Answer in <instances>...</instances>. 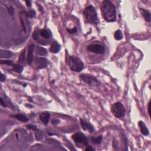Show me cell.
Segmentation results:
<instances>
[{"mask_svg": "<svg viewBox=\"0 0 151 151\" xmlns=\"http://www.w3.org/2000/svg\"><path fill=\"white\" fill-rule=\"evenodd\" d=\"M101 10L104 18L108 22H114L116 20V11L115 5L110 1H103Z\"/></svg>", "mask_w": 151, "mask_h": 151, "instance_id": "1", "label": "cell"}, {"mask_svg": "<svg viewBox=\"0 0 151 151\" xmlns=\"http://www.w3.org/2000/svg\"><path fill=\"white\" fill-rule=\"evenodd\" d=\"M84 18L90 24H96L98 23V16L97 13L96 11L95 8L92 5H90L89 7L85 8L84 12H83Z\"/></svg>", "mask_w": 151, "mask_h": 151, "instance_id": "2", "label": "cell"}, {"mask_svg": "<svg viewBox=\"0 0 151 151\" xmlns=\"http://www.w3.org/2000/svg\"><path fill=\"white\" fill-rule=\"evenodd\" d=\"M68 66L73 71L80 72L84 68V65L79 58L76 56H70L68 59Z\"/></svg>", "mask_w": 151, "mask_h": 151, "instance_id": "3", "label": "cell"}, {"mask_svg": "<svg viewBox=\"0 0 151 151\" xmlns=\"http://www.w3.org/2000/svg\"><path fill=\"white\" fill-rule=\"evenodd\" d=\"M112 112L115 117H123L125 115V108L120 102H116L112 106Z\"/></svg>", "mask_w": 151, "mask_h": 151, "instance_id": "4", "label": "cell"}, {"mask_svg": "<svg viewBox=\"0 0 151 151\" xmlns=\"http://www.w3.org/2000/svg\"><path fill=\"white\" fill-rule=\"evenodd\" d=\"M80 79L83 82L89 85V86H95L99 84L98 80L93 76L87 74H82L80 76Z\"/></svg>", "mask_w": 151, "mask_h": 151, "instance_id": "5", "label": "cell"}, {"mask_svg": "<svg viewBox=\"0 0 151 151\" xmlns=\"http://www.w3.org/2000/svg\"><path fill=\"white\" fill-rule=\"evenodd\" d=\"M87 50L94 53L103 54L105 51V49L101 44H92L88 46Z\"/></svg>", "mask_w": 151, "mask_h": 151, "instance_id": "6", "label": "cell"}, {"mask_svg": "<svg viewBox=\"0 0 151 151\" xmlns=\"http://www.w3.org/2000/svg\"><path fill=\"white\" fill-rule=\"evenodd\" d=\"M72 138L76 143H83L84 145L87 143V139L86 137L81 133H77V134H73Z\"/></svg>", "mask_w": 151, "mask_h": 151, "instance_id": "7", "label": "cell"}, {"mask_svg": "<svg viewBox=\"0 0 151 151\" xmlns=\"http://www.w3.org/2000/svg\"><path fill=\"white\" fill-rule=\"evenodd\" d=\"M35 65L38 68H46L47 65V59L44 58L37 57L35 59Z\"/></svg>", "mask_w": 151, "mask_h": 151, "instance_id": "8", "label": "cell"}, {"mask_svg": "<svg viewBox=\"0 0 151 151\" xmlns=\"http://www.w3.org/2000/svg\"><path fill=\"white\" fill-rule=\"evenodd\" d=\"M34 44H31L29 46L28 49V56H27V62L29 65H31L33 60V50H34Z\"/></svg>", "mask_w": 151, "mask_h": 151, "instance_id": "9", "label": "cell"}, {"mask_svg": "<svg viewBox=\"0 0 151 151\" xmlns=\"http://www.w3.org/2000/svg\"><path fill=\"white\" fill-rule=\"evenodd\" d=\"M80 122H81L82 128L84 130H87V131H89V132H93L95 131L94 127L90 123H88V122L82 120V119L80 120Z\"/></svg>", "mask_w": 151, "mask_h": 151, "instance_id": "10", "label": "cell"}, {"mask_svg": "<svg viewBox=\"0 0 151 151\" xmlns=\"http://www.w3.org/2000/svg\"><path fill=\"white\" fill-rule=\"evenodd\" d=\"M50 114L49 112H43L40 115V119L44 125H47L50 119Z\"/></svg>", "mask_w": 151, "mask_h": 151, "instance_id": "11", "label": "cell"}, {"mask_svg": "<svg viewBox=\"0 0 151 151\" xmlns=\"http://www.w3.org/2000/svg\"><path fill=\"white\" fill-rule=\"evenodd\" d=\"M60 50V45L56 41H53L52 43L50 49V51L53 53H57Z\"/></svg>", "mask_w": 151, "mask_h": 151, "instance_id": "12", "label": "cell"}, {"mask_svg": "<svg viewBox=\"0 0 151 151\" xmlns=\"http://www.w3.org/2000/svg\"><path fill=\"white\" fill-rule=\"evenodd\" d=\"M139 126L140 132H141L142 134L145 136L148 135L149 131L147 127L146 126L145 124L143 123V122H142V121H140V122H139Z\"/></svg>", "mask_w": 151, "mask_h": 151, "instance_id": "13", "label": "cell"}, {"mask_svg": "<svg viewBox=\"0 0 151 151\" xmlns=\"http://www.w3.org/2000/svg\"><path fill=\"white\" fill-rule=\"evenodd\" d=\"M140 13H141L142 15V16H143V17L145 18V20L147 21L150 22H151V13H150V12L147 11V10H144V9H143V8H140Z\"/></svg>", "mask_w": 151, "mask_h": 151, "instance_id": "14", "label": "cell"}, {"mask_svg": "<svg viewBox=\"0 0 151 151\" xmlns=\"http://www.w3.org/2000/svg\"><path fill=\"white\" fill-rule=\"evenodd\" d=\"M37 53L40 56H45L47 55V50L44 48L40 47V46H37Z\"/></svg>", "mask_w": 151, "mask_h": 151, "instance_id": "15", "label": "cell"}, {"mask_svg": "<svg viewBox=\"0 0 151 151\" xmlns=\"http://www.w3.org/2000/svg\"><path fill=\"white\" fill-rule=\"evenodd\" d=\"M13 117H14L17 119V120H19L20 121H21V122H27L28 121V119L26 116H24V115H15L12 116Z\"/></svg>", "mask_w": 151, "mask_h": 151, "instance_id": "16", "label": "cell"}, {"mask_svg": "<svg viewBox=\"0 0 151 151\" xmlns=\"http://www.w3.org/2000/svg\"><path fill=\"white\" fill-rule=\"evenodd\" d=\"M39 33L40 35H41V36L44 37V38H50V34L49 33V32L47 30H46L43 29L41 30H40Z\"/></svg>", "mask_w": 151, "mask_h": 151, "instance_id": "17", "label": "cell"}, {"mask_svg": "<svg viewBox=\"0 0 151 151\" xmlns=\"http://www.w3.org/2000/svg\"><path fill=\"white\" fill-rule=\"evenodd\" d=\"M13 70L17 73H21L22 70H23V67L20 65H18V64H15V65H13Z\"/></svg>", "mask_w": 151, "mask_h": 151, "instance_id": "18", "label": "cell"}, {"mask_svg": "<svg viewBox=\"0 0 151 151\" xmlns=\"http://www.w3.org/2000/svg\"><path fill=\"white\" fill-rule=\"evenodd\" d=\"M115 38L117 40H120L123 38V35H122V32L120 30H117L115 33L114 34Z\"/></svg>", "mask_w": 151, "mask_h": 151, "instance_id": "19", "label": "cell"}, {"mask_svg": "<svg viewBox=\"0 0 151 151\" xmlns=\"http://www.w3.org/2000/svg\"><path fill=\"white\" fill-rule=\"evenodd\" d=\"M13 55V53L10 51H1V57H11V56Z\"/></svg>", "mask_w": 151, "mask_h": 151, "instance_id": "20", "label": "cell"}, {"mask_svg": "<svg viewBox=\"0 0 151 151\" xmlns=\"http://www.w3.org/2000/svg\"><path fill=\"white\" fill-rule=\"evenodd\" d=\"M101 140H102V136H100L98 137H92V142L95 144H100L101 143Z\"/></svg>", "mask_w": 151, "mask_h": 151, "instance_id": "21", "label": "cell"}, {"mask_svg": "<svg viewBox=\"0 0 151 151\" xmlns=\"http://www.w3.org/2000/svg\"><path fill=\"white\" fill-rule=\"evenodd\" d=\"M25 50H24L22 51L21 54L20 59L18 60V62L20 63H24L25 62Z\"/></svg>", "mask_w": 151, "mask_h": 151, "instance_id": "22", "label": "cell"}, {"mask_svg": "<svg viewBox=\"0 0 151 151\" xmlns=\"http://www.w3.org/2000/svg\"><path fill=\"white\" fill-rule=\"evenodd\" d=\"M25 15L27 16V17H30V18H33V17H35V11H34V10H30V11L25 13Z\"/></svg>", "mask_w": 151, "mask_h": 151, "instance_id": "23", "label": "cell"}, {"mask_svg": "<svg viewBox=\"0 0 151 151\" xmlns=\"http://www.w3.org/2000/svg\"><path fill=\"white\" fill-rule=\"evenodd\" d=\"M1 64H5V65H11L13 64L12 61L10 60H1Z\"/></svg>", "mask_w": 151, "mask_h": 151, "instance_id": "24", "label": "cell"}, {"mask_svg": "<svg viewBox=\"0 0 151 151\" xmlns=\"http://www.w3.org/2000/svg\"><path fill=\"white\" fill-rule=\"evenodd\" d=\"M67 31H68V32L70 34H74V33H76V32H77V28L74 27V28H73V29H71V30L67 29Z\"/></svg>", "mask_w": 151, "mask_h": 151, "instance_id": "25", "label": "cell"}, {"mask_svg": "<svg viewBox=\"0 0 151 151\" xmlns=\"http://www.w3.org/2000/svg\"><path fill=\"white\" fill-rule=\"evenodd\" d=\"M27 127L28 129H34V130L37 129L36 127H35V126H33V125H27Z\"/></svg>", "mask_w": 151, "mask_h": 151, "instance_id": "26", "label": "cell"}, {"mask_svg": "<svg viewBox=\"0 0 151 151\" xmlns=\"http://www.w3.org/2000/svg\"><path fill=\"white\" fill-rule=\"evenodd\" d=\"M0 101H1V105H2L3 107H5L7 106V105H6L5 103V102H4V101H3V100H2V98H1V99H0Z\"/></svg>", "mask_w": 151, "mask_h": 151, "instance_id": "27", "label": "cell"}, {"mask_svg": "<svg viewBox=\"0 0 151 151\" xmlns=\"http://www.w3.org/2000/svg\"><path fill=\"white\" fill-rule=\"evenodd\" d=\"M33 38H34V40H37V34L36 33V32H34L33 34Z\"/></svg>", "mask_w": 151, "mask_h": 151, "instance_id": "28", "label": "cell"}, {"mask_svg": "<svg viewBox=\"0 0 151 151\" xmlns=\"http://www.w3.org/2000/svg\"><path fill=\"white\" fill-rule=\"evenodd\" d=\"M1 82H4L5 80V76L4 75H3V74H2L1 76Z\"/></svg>", "mask_w": 151, "mask_h": 151, "instance_id": "29", "label": "cell"}, {"mask_svg": "<svg viewBox=\"0 0 151 151\" xmlns=\"http://www.w3.org/2000/svg\"><path fill=\"white\" fill-rule=\"evenodd\" d=\"M25 2H26L27 5L28 7H31V1H25Z\"/></svg>", "mask_w": 151, "mask_h": 151, "instance_id": "30", "label": "cell"}, {"mask_svg": "<svg viewBox=\"0 0 151 151\" xmlns=\"http://www.w3.org/2000/svg\"><path fill=\"white\" fill-rule=\"evenodd\" d=\"M86 151H93L94 149L92 148V147L91 146H87V148L86 149Z\"/></svg>", "mask_w": 151, "mask_h": 151, "instance_id": "31", "label": "cell"}, {"mask_svg": "<svg viewBox=\"0 0 151 151\" xmlns=\"http://www.w3.org/2000/svg\"><path fill=\"white\" fill-rule=\"evenodd\" d=\"M150 106H151V103L149 102V106H148V111H149V115L151 114V111H150L151 108H150Z\"/></svg>", "mask_w": 151, "mask_h": 151, "instance_id": "32", "label": "cell"}]
</instances>
